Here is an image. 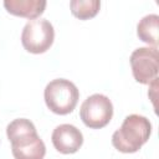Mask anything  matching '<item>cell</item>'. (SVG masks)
I'll use <instances>...</instances> for the list:
<instances>
[{
  "label": "cell",
  "instance_id": "cell-1",
  "mask_svg": "<svg viewBox=\"0 0 159 159\" xmlns=\"http://www.w3.org/2000/svg\"><path fill=\"white\" fill-rule=\"evenodd\" d=\"M6 135L11 143L15 159H43L46 147L39 137L34 123L26 118H17L6 127Z\"/></svg>",
  "mask_w": 159,
  "mask_h": 159
},
{
  "label": "cell",
  "instance_id": "cell-2",
  "mask_svg": "<svg viewBox=\"0 0 159 159\" xmlns=\"http://www.w3.org/2000/svg\"><path fill=\"white\" fill-rule=\"evenodd\" d=\"M152 133L149 119L139 114H129L124 118L120 128L112 135L113 147L122 153H135L145 144Z\"/></svg>",
  "mask_w": 159,
  "mask_h": 159
},
{
  "label": "cell",
  "instance_id": "cell-3",
  "mask_svg": "<svg viewBox=\"0 0 159 159\" xmlns=\"http://www.w3.org/2000/svg\"><path fill=\"white\" fill-rule=\"evenodd\" d=\"M47 108L60 116L71 113L77 106L80 92L73 82L65 78L52 80L43 91Z\"/></svg>",
  "mask_w": 159,
  "mask_h": 159
},
{
  "label": "cell",
  "instance_id": "cell-4",
  "mask_svg": "<svg viewBox=\"0 0 159 159\" xmlns=\"http://www.w3.org/2000/svg\"><path fill=\"white\" fill-rule=\"evenodd\" d=\"M55 39L52 24L46 19L30 20L22 29L21 43L24 48L31 53L46 52Z\"/></svg>",
  "mask_w": 159,
  "mask_h": 159
},
{
  "label": "cell",
  "instance_id": "cell-5",
  "mask_svg": "<svg viewBox=\"0 0 159 159\" xmlns=\"http://www.w3.org/2000/svg\"><path fill=\"white\" fill-rule=\"evenodd\" d=\"M80 117L88 128H103L113 117V104L107 96L94 93L87 97L81 104Z\"/></svg>",
  "mask_w": 159,
  "mask_h": 159
},
{
  "label": "cell",
  "instance_id": "cell-6",
  "mask_svg": "<svg viewBox=\"0 0 159 159\" xmlns=\"http://www.w3.org/2000/svg\"><path fill=\"white\" fill-rule=\"evenodd\" d=\"M132 73L137 82L149 84L158 76L159 53L157 47H139L130 55Z\"/></svg>",
  "mask_w": 159,
  "mask_h": 159
},
{
  "label": "cell",
  "instance_id": "cell-7",
  "mask_svg": "<svg viewBox=\"0 0 159 159\" xmlns=\"http://www.w3.org/2000/svg\"><path fill=\"white\" fill-rule=\"evenodd\" d=\"M52 144L56 150L62 154H73L83 144V135L78 128L72 124L57 125L51 135Z\"/></svg>",
  "mask_w": 159,
  "mask_h": 159
},
{
  "label": "cell",
  "instance_id": "cell-8",
  "mask_svg": "<svg viewBox=\"0 0 159 159\" xmlns=\"http://www.w3.org/2000/svg\"><path fill=\"white\" fill-rule=\"evenodd\" d=\"M4 6L7 12L26 17L30 20L37 19L46 7L45 0H5Z\"/></svg>",
  "mask_w": 159,
  "mask_h": 159
},
{
  "label": "cell",
  "instance_id": "cell-9",
  "mask_svg": "<svg viewBox=\"0 0 159 159\" xmlns=\"http://www.w3.org/2000/svg\"><path fill=\"white\" fill-rule=\"evenodd\" d=\"M158 31H159V16L157 14L145 15L137 25L138 37L152 47L158 46Z\"/></svg>",
  "mask_w": 159,
  "mask_h": 159
},
{
  "label": "cell",
  "instance_id": "cell-10",
  "mask_svg": "<svg viewBox=\"0 0 159 159\" xmlns=\"http://www.w3.org/2000/svg\"><path fill=\"white\" fill-rule=\"evenodd\" d=\"M71 12L80 20H88L94 17L101 7L99 0H72L70 2Z\"/></svg>",
  "mask_w": 159,
  "mask_h": 159
}]
</instances>
